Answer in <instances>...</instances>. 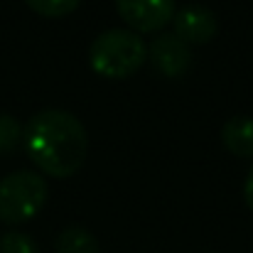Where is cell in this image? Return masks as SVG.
<instances>
[{"label":"cell","instance_id":"cell-11","mask_svg":"<svg viewBox=\"0 0 253 253\" xmlns=\"http://www.w3.org/2000/svg\"><path fill=\"white\" fill-rule=\"evenodd\" d=\"M0 253H40L32 236L22 231H7L0 236Z\"/></svg>","mask_w":253,"mask_h":253},{"label":"cell","instance_id":"cell-3","mask_svg":"<svg viewBox=\"0 0 253 253\" xmlns=\"http://www.w3.org/2000/svg\"><path fill=\"white\" fill-rule=\"evenodd\" d=\"M49 197L44 177L35 169H17L0 179V221L25 224L40 214Z\"/></svg>","mask_w":253,"mask_h":253},{"label":"cell","instance_id":"cell-2","mask_svg":"<svg viewBox=\"0 0 253 253\" xmlns=\"http://www.w3.org/2000/svg\"><path fill=\"white\" fill-rule=\"evenodd\" d=\"M148 59V44L143 37L126 27L101 32L88 47V64L106 79H126L135 74Z\"/></svg>","mask_w":253,"mask_h":253},{"label":"cell","instance_id":"cell-10","mask_svg":"<svg viewBox=\"0 0 253 253\" xmlns=\"http://www.w3.org/2000/svg\"><path fill=\"white\" fill-rule=\"evenodd\" d=\"M25 2H27L30 10H35L37 15H44V17H64V15L74 12L82 0H25Z\"/></svg>","mask_w":253,"mask_h":253},{"label":"cell","instance_id":"cell-8","mask_svg":"<svg viewBox=\"0 0 253 253\" xmlns=\"http://www.w3.org/2000/svg\"><path fill=\"white\" fill-rule=\"evenodd\" d=\"M57 253H101L98 241L82 226H69L57 236Z\"/></svg>","mask_w":253,"mask_h":253},{"label":"cell","instance_id":"cell-5","mask_svg":"<svg viewBox=\"0 0 253 253\" xmlns=\"http://www.w3.org/2000/svg\"><path fill=\"white\" fill-rule=\"evenodd\" d=\"M148 57H150L153 67L163 77H169V79H177V77L187 74V69L192 67V49L174 32L158 35L153 40V44L148 47Z\"/></svg>","mask_w":253,"mask_h":253},{"label":"cell","instance_id":"cell-12","mask_svg":"<svg viewBox=\"0 0 253 253\" xmlns=\"http://www.w3.org/2000/svg\"><path fill=\"white\" fill-rule=\"evenodd\" d=\"M244 199H246L249 209L253 211V165L249 169V174H246V182H244Z\"/></svg>","mask_w":253,"mask_h":253},{"label":"cell","instance_id":"cell-1","mask_svg":"<svg viewBox=\"0 0 253 253\" xmlns=\"http://www.w3.org/2000/svg\"><path fill=\"white\" fill-rule=\"evenodd\" d=\"M22 143L37 169L57 179H67L79 172L88 153L84 123L74 113L59 108L35 113L22 128Z\"/></svg>","mask_w":253,"mask_h":253},{"label":"cell","instance_id":"cell-6","mask_svg":"<svg viewBox=\"0 0 253 253\" xmlns=\"http://www.w3.org/2000/svg\"><path fill=\"white\" fill-rule=\"evenodd\" d=\"M174 35L184 44H204L216 35V15L204 5H184L172 17Z\"/></svg>","mask_w":253,"mask_h":253},{"label":"cell","instance_id":"cell-7","mask_svg":"<svg viewBox=\"0 0 253 253\" xmlns=\"http://www.w3.org/2000/svg\"><path fill=\"white\" fill-rule=\"evenodd\" d=\"M221 143L236 158H253V118L234 116L221 128Z\"/></svg>","mask_w":253,"mask_h":253},{"label":"cell","instance_id":"cell-9","mask_svg":"<svg viewBox=\"0 0 253 253\" xmlns=\"http://www.w3.org/2000/svg\"><path fill=\"white\" fill-rule=\"evenodd\" d=\"M22 143V126L15 116L0 113V155L12 153Z\"/></svg>","mask_w":253,"mask_h":253},{"label":"cell","instance_id":"cell-4","mask_svg":"<svg viewBox=\"0 0 253 253\" xmlns=\"http://www.w3.org/2000/svg\"><path fill=\"white\" fill-rule=\"evenodd\" d=\"M118 15L133 32H155L174 17V0H113Z\"/></svg>","mask_w":253,"mask_h":253}]
</instances>
